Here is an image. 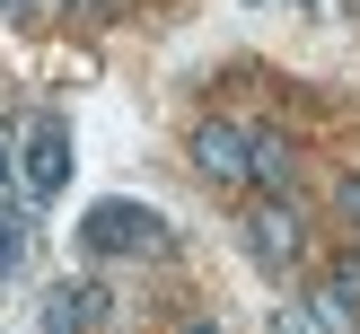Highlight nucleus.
Here are the masks:
<instances>
[{
  "label": "nucleus",
  "instance_id": "423d86ee",
  "mask_svg": "<svg viewBox=\"0 0 360 334\" xmlns=\"http://www.w3.org/2000/svg\"><path fill=\"white\" fill-rule=\"evenodd\" d=\"M246 176H255L264 193H281V185H290V141H281V132H255V158H246Z\"/></svg>",
  "mask_w": 360,
  "mask_h": 334
},
{
  "label": "nucleus",
  "instance_id": "20e7f679",
  "mask_svg": "<svg viewBox=\"0 0 360 334\" xmlns=\"http://www.w3.org/2000/svg\"><path fill=\"white\" fill-rule=\"evenodd\" d=\"M97 316H105L97 281H53V290H44V334H88Z\"/></svg>",
  "mask_w": 360,
  "mask_h": 334
},
{
  "label": "nucleus",
  "instance_id": "9b49d317",
  "mask_svg": "<svg viewBox=\"0 0 360 334\" xmlns=\"http://www.w3.org/2000/svg\"><path fill=\"white\" fill-rule=\"evenodd\" d=\"M0 9H9V18H18V9H27V0H0Z\"/></svg>",
  "mask_w": 360,
  "mask_h": 334
},
{
  "label": "nucleus",
  "instance_id": "f03ea898",
  "mask_svg": "<svg viewBox=\"0 0 360 334\" xmlns=\"http://www.w3.org/2000/svg\"><path fill=\"white\" fill-rule=\"evenodd\" d=\"M18 176H27V193H35V203H53V193L70 185V132H62L53 115L27 132V158H18Z\"/></svg>",
  "mask_w": 360,
  "mask_h": 334
},
{
  "label": "nucleus",
  "instance_id": "6e6552de",
  "mask_svg": "<svg viewBox=\"0 0 360 334\" xmlns=\"http://www.w3.org/2000/svg\"><path fill=\"white\" fill-rule=\"evenodd\" d=\"M97 9H115V0H79V18H97Z\"/></svg>",
  "mask_w": 360,
  "mask_h": 334
},
{
  "label": "nucleus",
  "instance_id": "39448f33",
  "mask_svg": "<svg viewBox=\"0 0 360 334\" xmlns=\"http://www.w3.org/2000/svg\"><path fill=\"white\" fill-rule=\"evenodd\" d=\"M299 238H308V229H299V211H290V203H264L255 220H246L255 264H299Z\"/></svg>",
  "mask_w": 360,
  "mask_h": 334
},
{
  "label": "nucleus",
  "instance_id": "9d476101",
  "mask_svg": "<svg viewBox=\"0 0 360 334\" xmlns=\"http://www.w3.org/2000/svg\"><path fill=\"white\" fill-rule=\"evenodd\" d=\"M9 167H18V158H9V150H0V185H9Z\"/></svg>",
  "mask_w": 360,
  "mask_h": 334
},
{
  "label": "nucleus",
  "instance_id": "f257e3e1",
  "mask_svg": "<svg viewBox=\"0 0 360 334\" xmlns=\"http://www.w3.org/2000/svg\"><path fill=\"white\" fill-rule=\"evenodd\" d=\"M79 246L88 255H158L167 246V220H158L150 203H88V220H79Z\"/></svg>",
  "mask_w": 360,
  "mask_h": 334
},
{
  "label": "nucleus",
  "instance_id": "7ed1b4c3",
  "mask_svg": "<svg viewBox=\"0 0 360 334\" xmlns=\"http://www.w3.org/2000/svg\"><path fill=\"white\" fill-rule=\"evenodd\" d=\"M246 158H255V132H238V123H202V132H193V167H202L211 185H238Z\"/></svg>",
  "mask_w": 360,
  "mask_h": 334
},
{
  "label": "nucleus",
  "instance_id": "1a4fd4ad",
  "mask_svg": "<svg viewBox=\"0 0 360 334\" xmlns=\"http://www.w3.org/2000/svg\"><path fill=\"white\" fill-rule=\"evenodd\" d=\"M185 334H220V326H211V316H193V326H185Z\"/></svg>",
  "mask_w": 360,
  "mask_h": 334
},
{
  "label": "nucleus",
  "instance_id": "0eeeda50",
  "mask_svg": "<svg viewBox=\"0 0 360 334\" xmlns=\"http://www.w3.org/2000/svg\"><path fill=\"white\" fill-rule=\"evenodd\" d=\"M18 255H27V229H18L9 211H0V273H18Z\"/></svg>",
  "mask_w": 360,
  "mask_h": 334
}]
</instances>
